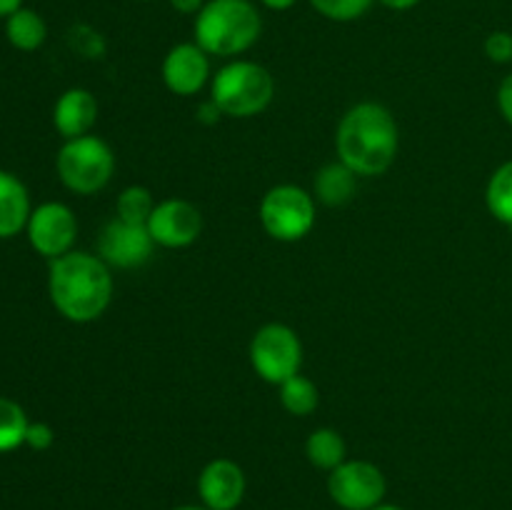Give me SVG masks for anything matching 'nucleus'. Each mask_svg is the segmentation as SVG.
<instances>
[{"label":"nucleus","instance_id":"1","mask_svg":"<svg viewBox=\"0 0 512 510\" xmlns=\"http://www.w3.org/2000/svg\"><path fill=\"white\" fill-rule=\"evenodd\" d=\"M48 293L63 318L90 323L108 310L113 298V275L98 255L70 250L50 260Z\"/></svg>","mask_w":512,"mask_h":510},{"label":"nucleus","instance_id":"2","mask_svg":"<svg viewBox=\"0 0 512 510\" xmlns=\"http://www.w3.org/2000/svg\"><path fill=\"white\" fill-rule=\"evenodd\" d=\"M340 163L358 175H383L398 155V123L380 103H358L343 115L335 135Z\"/></svg>","mask_w":512,"mask_h":510},{"label":"nucleus","instance_id":"3","mask_svg":"<svg viewBox=\"0 0 512 510\" xmlns=\"http://www.w3.org/2000/svg\"><path fill=\"white\" fill-rule=\"evenodd\" d=\"M263 18L250 0H208L195 15V43L208 55L233 58L253 48Z\"/></svg>","mask_w":512,"mask_h":510},{"label":"nucleus","instance_id":"4","mask_svg":"<svg viewBox=\"0 0 512 510\" xmlns=\"http://www.w3.org/2000/svg\"><path fill=\"white\" fill-rule=\"evenodd\" d=\"M275 95V80L268 68L253 60H235L213 78L210 100L230 118H253L263 113Z\"/></svg>","mask_w":512,"mask_h":510},{"label":"nucleus","instance_id":"5","mask_svg":"<svg viewBox=\"0 0 512 510\" xmlns=\"http://www.w3.org/2000/svg\"><path fill=\"white\" fill-rule=\"evenodd\" d=\"M58 175L68 190L78 195H93L110 183L115 170V155L105 140L95 135L65 140L58 150Z\"/></svg>","mask_w":512,"mask_h":510},{"label":"nucleus","instance_id":"6","mask_svg":"<svg viewBox=\"0 0 512 510\" xmlns=\"http://www.w3.org/2000/svg\"><path fill=\"white\" fill-rule=\"evenodd\" d=\"M265 233L283 243L305 238L315 225V200L298 185H275L260 203Z\"/></svg>","mask_w":512,"mask_h":510},{"label":"nucleus","instance_id":"7","mask_svg":"<svg viewBox=\"0 0 512 510\" xmlns=\"http://www.w3.org/2000/svg\"><path fill=\"white\" fill-rule=\"evenodd\" d=\"M250 363L265 383L283 385L285 380L298 375L303 365V345L298 333L283 323L263 325L250 343Z\"/></svg>","mask_w":512,"mask_h":510},{"label":"nucleus","instance_id":"8","mask_svg":"<svg viewBox=\"0 0 512 510\" xmlns=\"http://www.w3.org/2000/svg\"><path fill=\"white\" fill-rule=\"evenodd\" d=\"M385 475L368 460H345L330 470L328 493L343 510H370L383 503Z\"/></svg>","mask_w":512,"mask_h":510},{"label":"nucleus","instance_id":"9","mask_svg":"<svg viewBox=\"0 0 512 510\" xmlns=\"http://www.w3.org/2000/svg\"><path fill=\"white\" fill-rule=\"evenodd\" d=\"M28 240L35 253L55 260L70 253L78 235V220L65 203H43L30 213Z\"/></svg>","mask_w":512,"mask_h":510},{"label":"nucleus","instance_id":"10","mask_svg":"<svg viewBox=\"0 0 512 510\" xmlns=\"http://www.w3.org/2000/svg\"><path fill=\"white\" fill-rule=\"evenodd\" d=\"M148 230L155 245L163 248H188L203 230V218L193 203L183 198H168L155 205L148 220Z\"/></svg>","mask_w":512,"mask_h":510},{"label":"nucleus","instance_id":"11","mask_svg":"<svg viewBox=\"0 0 512 510\" xmlns=\"http://www.w3.org/2000/svg\"><path fill=\"white\" fill-rule=\"evenodd\" d=\"M153 248L155 240L148 225H130L120 218L105 225L98 240L100 258L115 268H138L150 258Z\"/></svg>","mask_w":512,"mask_h":510},{"label":"nucleus","instance_id":"12","mask_svg":"<svg viewBox=\"0 0 512 510\" xmlns=\"http://www.w3.org/2000/svg\"><path fill=\"white\" fill-rule=\"evenodd\" d=\"M198 495L208 510H235L243 503L245 473L228 458H215L200 470Z\"/></svg>","mask_w":512,"mask_h":510},{"label":"nucleus","instance_id":"13","mask_svg":"<svg viewBox=\"0 0 512 510\" xmlns=\"http://www.w3.org/2000/svg\"><path fill=\"white\" fill-rule=\"evenodd\" d=\"M210 78L208 53L198 43H178L163 60V83L175 95H195Z\"/></svg>","mask_w":512,"mask_h":510},{"label":"nucleus","instance_id":"14","mask_svg":"<svg viewBox=\"0 0 512 510\" xmlns=\"http://www.w3.org/2000/svg\"><path fill=\"white\" fill-rule=\"evenodd\" d=\"M98 120V100L90 90L85 88H70L58 98L53 110L55 130L63 135L65 140L80 138L88 135L90 128Z\"/></svg>","mask_w":512,"mask_h":510},{"label":"nucleus","instance_id":"15","mask_svg":"<svg viewBox=\"0 0 512 510\" xmlns=\"http://www.w3.org/2000/svg\"><path fill=\"white\" fill-rule=\"evenodd\" d=\"M30 195L18 175L0 170V238H13L28 228Z\"/></svg>","mask_w":512,"mask_h":510},{"label":"nucleus","instance_id":"16","mask_svg":"<svg viewBox=\"0 0 512 510\" xmlns=\"http://www.w3.org/2000/svg\"><path fill=\"white\" fill-rule=\"evenodd\" d=\"M358 188V173L350 170L345 163H330L315 178V195L320 203L330 205H345L355 195Z\"/></svg>","mask_w":512,"mask_h":510},{"label":"nucleus","instance_id":"17","mask_svg":"<svg viewBox=\"0 0 512 510\" xmlns=\"http://www.w3.org/2000/svg\"><path fill=\"white\" fill-rule=\"evenodd\" d=\"M5 38H8V43L13 48L33 53L48 38V25H45V20L35 10L20 8L5 23Z\"/></svg>","mask_w":512,"mask_h":510},{"label":"nucleus","instance_id":"18","mask_svg":"<svg viewBox=\"0 0 512 510\" xmlns=\"http://www.w3.org/2000/svg\"><path fill=\"white\" fill-rule=\"evenodd\" d=\"M345 440L338 430L333 428H318L308 435V443H305V455H308L310 463L320 470H335L340 463H345Z\"/></svg>","mask_w":512,"mask_h":510},{"label":"nucleus","instance_id":"19","mask_svg":"<svg viewBox=\"0 0 512 510\" xmlns=\"http://www.w3.org/2000/svg\"><path fill=\"white\" fill-rule=\"evenodd\" d=\"M485 203L495 220L512 228V160L500 165L488 180L485 188Z\"/></svg>","mask_w":512,"mask_h":510},{"label":"nucleus","instance_id":"20","mask_svg":"<svg viewBox=\"0 0 512 510\" xmlns=\"http://www.w3.org/2000/svg\"><path fill=\"white\" fill-rule=\"evenodd\" d=\"M280 403H283V408L288 410L290 415L305 418V415H310L315 408H318L320 403L318 388H315L313 380L298 373L280 385Z\"/></svg>","mask_w":512,"mask_h":510},{"label":"nucleus","instance_id":"21","mask_svg":"<svg viewBox=\"0 0 512 510\" xmlns=\"http://www.w3.org/2000/svg\"><path fill=\"white\" fill-rule=\"evenodd\" d=\"M28 415L23 405L10 398H0V453L25 445V433H28Z\"/></svg>","mask_w":512,"mask_h":510},{"label":"nucleus","instance_id":"22","mask_svg":"<svg viewBox=\"0 0 512 510\" xmlns=\"http://www.w3.org/2000/svg\"><path fill=\"white\" fill-rule=\"evenodd\" d=\"M155 203L153 195L143 185H130L120 193L118 198V218L130 225H148L150 215H153Z\"/></svg>","mask_w":512,"mask_h":510},{"label":"nucleus","instance_id":"23","mask_svg":"<svg viewBox=\"0 0 512 510\" xmlns=\"http://www.w3.org/2000/svg\"><path fill=\"white\" fill-rule=\"evenodd\" d=\"M375 0H310L315 10L323 18L335 20V23H350V20L363 18Z\"/></svg>","mask_w":512,"mask_h":510},{"label":"nucleus","instance_id":"24","mask_svg":"<svg viewBox=\"0 0 512 510\" xmlns=\"http://www.w3.org/2000/svg\"><path fill=\"white\" fill-rule=\"evenodd\" d=\"M485 55L498 65L512 63V33H508V30H495V33H490L485 38Z\"/></svg>","mask_w":512,"mask_h":510},{"label":"nucleus","instance_id":"25","mask_svg":"<svg viewBox=\"0 0 512 510\" xmlns=\"http://www.w3.org/2000/svg\"><path fill=\"white\" fill-rule=\"evenodd\" d=\"M55 433L48 423H30L28 433H25V445L33 450H48L53 445Z\"/></svg>","mask_w":512,"mask_h":510},{"label":"nucleus","instance_id":"26","mask_svg":"<svg viewBox=\"0 0 512 510\" xmlns=\"http://www.w3.org/2000/svg\"><path fill=\"white\" fill-rule=\"evenodd\" d=\"M498 108L503 118L512 125V75H505L498 88Z\"/></svg>","mask_w":512,"mask_h":510},{"label":"nucleus","instance_id":"27","mask_svg":"<svg viewBox=\"0 0 512 510\" xmlns=\"http://www.w3.org/2000/svg\"><path fill=\"white\" fill-rule=\"evenodd\" d=\"M220 115H223V110H220L218 105L213 103V100H205V103L198 108V120H200V123H205V125L218 123Z\"/></svg>","mask_w":512,"mask_h":510},{"label":"nucleus","instance_id":"28","mask_svg":"<svg viewBox=\"0 0 512 510\" xmlns=\"http://www.w3.org/2000/svg\"><path fill=\"white\" fill-rule=\"evenodd\" d=\"M168 3L173 5V10H178L183 15H198L208 0H168Z\"/></svg>","mask_w":512,"mask_h":510},{"label":"nucleus","instance_id":"29","mask_svg":"<svg viewBox=\"0 0 512 510\" xmlns=\"http://www.w3.org/2000/svg\"><path fill=\"white\" fill-rule=\"evenodd\" d=\"M380 5H385L388 10H410L420 3V0H378Z\"/></svg>","mask_w":512,"mask_h":510},{"label":"nucleus","instance_id":"30","mask_svg":"<svg viewBox=\"0 0 512 510\" xmlns=\"http://www.w3.org/2000/svg\"><path fill=\"white\" fill-rule=\"evenodd\" d=\"M20 8H23V0H0V18H10Z\"/></svg>","mask_w":512,"mask_h":510},{"label":"nucleus","instance_id":"31","mask_svg":"<svg viewBox=\"0 0 512 510\" xmlns=\"http://www.w3.org/2000/svg\"><path fill=\"white\" fill-rule=\"evenodd\" d=\"M260 3L270 10H290L298 0H260Z\"/></svg>","mask_w":512,"mask_h":510},{"label":"nucleus","instance_id":"32","mask_svg":"<svg viewBox=\"0 0 512 510\" xmlns=\"http://www.w3.org/2000/svg\"><path fill=\"white\" fill-rule=\"evenodd\" d=\"M370 510H403V508H398V505H385V503H380V505H375V508H370Z\"/></svg>","mask_w":512,"mask_h":510},{"label":"nucleus","instance_id":"33","mask_svg":"<svg viewBox=\"0 0 512 510\" xmlns=\"http://www.w3.org/2000/svg\"><path fill=\"white\" fill-rule=\"evenodd\" d=\"M175 510H208V508H205V505H180V508Z\"/></svg>","mask_w":512,"mask_h":510},{"label":"nucleus","instance_id":"34","mask_svg":"<svg viewBox=\"0 0 512 510\" xmlns=\"http://www.w3.org/2000/svg\"><path fill=\"white\" fill-rule=\"evenodd\" d=\"M143 3H148V0H143Z\"/></svg>","mask_w":512,"mask_h":510}]
</instances>
